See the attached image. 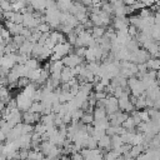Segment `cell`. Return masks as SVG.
Listing matches in <instances>:
<instances>
[{"instance_id":"6da1fadb","label":"cell","mask_w":160,"mask_h":160,"mask_svg":"<svg viewBox=\"0 0 160 160\" xmlns=\"http://www.w3.org/2000/svg\"><path fill=\"white\" fill-rule=\"evenodd\" d=\"M105 110L109 114H114V112H118L120 109H119V99L115 98V96H110L108 95V98L105 99Z\"/></svg>"},{"instance_id":"7a4b0ae2","label":"cell","mask_w":160,"mask_h":160,"mask_svg":"<svg viewBox=\"0 0 160 160\" xmlns=\"http://www.w3.org/2000/svg\"><path fill=\"white\" fill-rule=\"evenodd\" d=\"M62 62H64V66L74 69V68L79 66V65L82 62V58L78 56V55L74 54V52H70L68 56H65V58L62 59Z\"/></svg>"},{"instance_id":"3957f363","label":"cell","mask_w":160,"mask_h":160,"mask_svg":"<svg viewBox=\"0 0 160 160\" xmlns=\"http://www.w3.org/2000/svg\"><path fill=\"white\" fill-rule=\"evenodd\" d=\"M22 120H24V124L34 125V124L40 122V120H41V115H40V114H36V112L25 111V112L22 114Z\"/></svg>"},{"instance_id":"277c9868","label":"cell","mask_w":160,"mask_h":160,"mask_svg":"<svg viewBox=\"0 0 160 160\" xmlns=\"http://www.w3.org/2000/svg\"><path fill=\"white\" fill-rule=\"evenodd\" d=\"M4 24H5V26H6V29L10 31V34L12 35V36H15V35H21V31L24 30V25L22 24H15V22H12V21H4Z\"/></svg>"},{"instance_id":"5b68a950","label":"cell","mask_w":160,"mask_h":160,"mask_svg":"<svg viewBox=\"0 0 160 160\" xmlns=\"http://www.w3.org/2000/svg\"><path fill=\"white\" fill-rule=\"evenodd\" d=\"M98 148L100 150H110L111 149V136L104 135L98 140Z\"/></svg>"},{"instance_id":"8992f818","label":"cell","mask_w":160,"mask_h":160,"mask_svg":"<svg viewBox=\"0 0 160 160\" xmlns=\"http://www.w3.org/2000/svg\"><path fill=\"white\" fill-rule=\"evenodd\" d=\"M74 78H76L75 74H74V69L65 66V68L62 69V71H61V84H66V82H69L70 80H72Z\"/></svg>"},{"instance_id":"52a82bcc","label":"cell","mask_w":160,"mask_h":160,"mask_svg":"<svg viewBox=\"0 0 160 160\" xmlns=\"http://www.w3.org/2000/svg\"><path fill=\"white\" fill-rule=\"evenodd\" d=\"M34 45H35V42H32V41H30V40L26 39V41L19 48L18 51H19V54H25V55H29V56H30V54L32 52Z\"/></svg>"},{"instance_id":"ba28073f","label":"cell","mask_w":160,"mask_h":160,"mask_svg":"<svg viewBox=\"0 0 160 160\" xmlns=\"http://www.w3.org/2000/svg\"><path fill=\"white\" fill-rule=\"evenodd\" d=\"M92 115H94V120H102V119H106L108 118V112H106L105 108H98V106H95L94 108V111H92Z\"/></svg>"},{"instance_id":"9c48e42d","label":"cell","mask_w":160,"mask_h":160,"mask_svg":"<svg viewBox=\"0 0 160 160\" xmlns=\"http://www.w3.org/2000/svg\"><path fill=\"white\" fill-rule=\"evenodd\" d=\"M146 66H148L149 70L158 71L160 69V58H150L146 61Z\"/></svg>"},{"instance_id":"30bf717a","label":"cell","mask_w":160,"mask_h":160,"mask_svg":"<svg viewBox=\"0 0 160 160\" xmlns=\"http://www.w3.org/2000/svg\"><path fill=\"white\" fill-rule=\"evenodd\" d=\"M126 131H131V132H134V129L138 126L136 124H135V121H134V119H132V116L130 115V116H128V119L122 122V125H121Z\"/></svg>"},{"instance_id":"8fae6325","label":"cell","mask_w":160,"mask_h":160,"mask_svg":"<svg viewBox=\"0 0 160 160\" xmlns=\"http://www.w3.org/2000/svg\"><path fill=\"white\" fill-rule=\"evenodd\" d=\"M105 32H106V29H105L104 26H94V28L91 29V35H92L95 39L102 38V36L105 35Z\"/></svg>"},{"instance_id":"7c38bea8","label":"cell","mask_w":160,"mask_h":160,"mask_svg":"<svg viewBox=\"0 0 160 160\" xmlns=\"http://www.w3.org/2000/svg\"><path fill=\"white\" fill-rule=\"evenodd\" d=\"M25 66H26L28 69H30V70H38V69H40L39 60H38V59H35V58H30V59L26 61Z\"/></svg>"},{"instance_id":"4fadbf2b","label":"cell","mask_w":160,"mask_h":160,"mask_svg":"<svg viewBox=\"0 0 160 160\" xmlns=\"http://www.w3.org/2000/svg\"><path fill=\"white\" fill-rule=\"evenodd\" d=\"M122 144H124V142H122L120 135H112V136H111V149H112V150L119 149Z\"/></svg>"},{"instance_id":"5bb4252c","label":"cell","mask_w":160,"mask_h":160,"mask_svg":"<svg viewBox=\"0 0 160 160\" xmlns=\"http://www.w3.org/2000/svg\"><path fill=\"white\" fill-rule=\"evenodd\" d=\"M80 121L84 125H92L94 124V115H92V112H84V115L81 116Z\"/></svg>"},{"instance_id":"9a60e30c","label":"cell","mask_w":160,"mask_h":160,"mask_svg":"<svg viewBox=\"0 0 160 160\" xmlns=\"http://www.w3.org/2000/svg\"><path fill=\"white\" fill-rule=\"evenodd\" d=\"M44 158V154L40 151V150H35V149H30L29 150V156H28V160H39Z\"/></svg>"},{"instance_id":"2e32d148","label":"cell","mask_w":160,"mask_h":160,"mask_svg":"<svg viewBox=\"0 0 160 160\" xmlns=\"http://www.w3.org/2000/svg\"><path fill=\"white\" fill-rule=\"evenodd\" d=\"M121 155L116 151V150H112V149H110V150H108L106 152H105V155H104V160H116L118 158H120Z\"/></svg>"},{"instance_id":"e0dca14e","label":"cell","mask_w":160,"mask_h":160,"mask_svg":"<svg viewBox=\"0 0 160 160\" xmlns=\"http://www.w3.org/2000/svg\"><path fill=\"white\" fill-rule=\"evenodd\" d=\"M6 21H8V20H6ZM9 21H12V22H15V24H22V21H24V15H22L20 11H14V14H12V16H11V19H10Z\"/></svg>"},{"instance_id":"ac0fdd59","label":"cell","mask_w":160,"mask_h":160,"mask_svg":"<svg viewBox=\"0 0 160 160\" xmlns=\"http://www.w3.org/2000/svg\"><path fill=\"white\" fill-rule=\"evenodd\" d=\"M30 82H31V80H30L29 78L22 76V78H20V79L18 80L16 86H18V88H20V89H25L26 86H29V85H30Z\"/></svg>"},{"instance_id":"d6986e66","label":"cell","mask_w":160,"mask_h":160,"mask_svg":"<svg viewBox=\"0 0 160 160\" xmlns=\"http://www.w3.org/2000/svg\"><path fill=\"white\" fill-rule=\"evenodd\" d=\"M50 29H51V26L46 22V21H42V22H40L39 25H38V28H36V30H39L41 34H45V32H51L50 31Z\"/></svg>"},{"instance_id":"ffe728a7","label":"cell","mask_w":160,"mask_h":160,"mask_svg":"<svg viewBox=\"0 0 160 160\" xmlns=\"http://www.w3.org/2000/svg\"><path fill=\"white\" fill-rule=\"evenodd\" d=\"M0 9L4 11H12V4L8 0H1L0 1Z\"/></svg>"},{"instance_id":"44dd1931","label":"cell","mask_w":160,"mask_h":160,"mask_svg":"<svg viewBox=\"0 0 160 160\" xmlns=\"http://www.w3.org/2000/svg\"><path fill=\"white\" fill-rule=\"evenodd\" d=\"M25 41H26V38H24L22 35H15V36H12V42L18 46V49H19Z\"/></svg>"},{"instance_id":"7402d4cb","label":"cell","mask_w":160,"mask_h":160,"mask_svg":"<svg viewBox=\"0 0 160 160\" xmlns=\"http://www.w3.org/2000/svg\"><path fill=\"white\" fill-rule=\"evenodd\" d=\"M0 160H8V159H6V156H5V155L0 154Z\"/></svg>"},{"instance_id":"603a6c76","label":"cell","mask_w":160,"mask_h":160,"mask_svg":"<svg viewBox=\"0 0 160 160\" xmlns=\"http://www.w3.org/2000/svg\"><path fill=\"white\" fill-rule=\"evenodd\" d=\"M39 160H49L48 158H41V159H39Z\"/></svg>"}]
</instances>
